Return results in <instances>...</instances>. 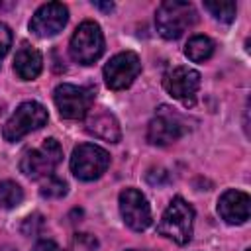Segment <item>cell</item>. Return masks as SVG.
Returning a JSON list of instances; mask_svg holds the SVG:
<instances>
[{"label": "cell", "mask_w": 251, "mask_h": 251, "mask_svg": "<svg viewBox=\"0 0 251 251\" xmlns=\"http://www.w3.org/2000/svg\"><path fill=\"white\" fill-rule=\"evenodd\" d=\"M194 24H196V10L190 2L165 0L157 8L155 25L165 39H178Z\"/></svg>", "instance_id": "6da1fadb"}, {"label": "cell", "mask_w": 251, "mask_h": 251, "mask_svg": "<svg viewBox=\"0 0 251 251\" xmlns=\"http://www.w3.org/2000/svg\"><path fill=\"white\" fill-rule=\"evenodd\" d=\"M192 224H194V208L184 198L176 196L163 212L157 229L163 237L178 245H184L192 237Z\"/></svg>", "instance_id": "7a4b0ae2"}, {"label": "cell", "mask_w": 251, "mask_h": 251, "mask_svg": "<svg viewBox=\"0 0 251 251\" xmlns=\"http://www.w3.org/2000/svg\"><path fill=\"white\" fill-rule=\"evenodd\" d=\"M61 159H63V149H61L59 141L49 137V139H43V143L39 147L24 153V157L20 161V171L27 178H33V180L47 178L55 173Z\"/></svg>", "instance_id": "3957f363"}, {"label": "cell", "mask_w": 251, "mask_h": 251, "mask_svg": "<svg viewBox=\"0 0 251 251\" xmlns=\"http://www.w3.org/2000/svg\"><path fill=\"white\" fill-rule=\"evenodd\" d=\"M49 120V114L45 110L43 104L39 102H24L16 108V112L8 118V122L2 127V135L6 141L14 143L20 141L24 135H27L29 131H35L39 127H43Z\"/></svg>", "instance_id": "277c9868"}, {"label": "cell", "mask_w": 251, "mask_h": 251, "mask_svg": "<svg viewBox=\"0 0 251 251\" xmlns=\"http://www.w3.org/2000/svg\"><path fill=\"white\" fill-rule=\"evenodd\" d=\"M69 53L80 65H92L98 61L104 53V33L100 25L92 20L82 22L71 37Z\"/></svg>", "instance_id": "5b68a950"}, {"label": "cell", "mask_w": 251, "mask_h": 251, "mask_svg": "<svg viewBox=\"0 0 251 251\" xmlns=\"http://www.w3.org/2000/svg\"><path fill=\"white\" fill-rule=\"evenodd\" d=\"M53 100H55V106H57L61 118H65V120H82V118H86V114L92 108L94 94L86 86H76V84L63 82L55 88Z\"/></svg>", "instance_id": "8992f818"}, {"label": "cell", "mask_w": 251, "mask_h": 251, "mask_svg": "<svg viewBox=\"0 0 251 251\" xmlns=\"http://www.w3.org/2000/svg\"><path fill=\"white\" fill-rule=\"evenodd\" d=\"M110 165V155L106 149L94 143H82L75 147L71 155V171L80 180L100 178Z\"/></svg>", "instance_id": "52a82bcc"}, {"label": "cell", "mask_w": 251, "mask_h": 251, "mask_svg": "<svg viewBox=\"0 0 251 251\" xmlns=\"http://www.w3.org/2000/svg\"><path fill=\"white\" fill-rule=\"evenodd\" d=\"M141 73V61L137 53L133 51H122L114 55L106 65H104V82L112 90H124L131 86V82L139 76Z\"/></svg>", "instance_id": "ba28073f"}, {"label": "cell", "mask_w": 251, "mask_h": 251, "mask_svg": "<svg viewBox=\"0 0 251 251\" xmlns=\"http://www.w3.org/2000/svg\"><path fill=\"white\" fill-rule=\"evenodd\" d=\"M163 86L173 98L184 106H192L200 90V73L190 67H175L163 76Z\"/></svg>", "instance_id": "9c48e42d"}, {"label": "cell", "mask_w": 251, "mask_h": 251, "mask_svg": "<svg viewBox=\"0 0 251 251\" xmlns=\"http://www.w3.org/2000/svg\"><path fill=\"white\" fill-rule=\"evenodd\" d=\"M120 214L127 227L143 231L151 226V208L145 194L137 188H124L120 192Z\"/></svg>", "instance_id": "30bf717a"}, {"label": "cell", "mask_w": 251, "mask_h": 251, "mask_svg": "<svg viewBox=\"0 0 251 251\" xmlns=\"http://www.w3.org/2000/svg\"><path fill=\"white\" fill-rule=\"evenodd\" d=\"M69 22V10L61 2H47L35 10L29 20V29L37 37H53L57 35Z\"/></svg>", "instance_id": "8fae6325"}, {"label": "cell", "mask_w": 251, "mask_h": 251, "mask_svg": "<svg viewBox=\"0 0 251 251\" xmlns=\"http://www.w3.org/2000/svg\"><path fill=\"white\" fill-rule=\"evenodd\" d=\"M182 133H184L182 120L165 106L157 112V116L149 122L147 127V139L153 145H171L176 139H180Z\"/></svg>", "instance_id": "7c38bea8"}, {"label": "cell", "mask_w": 251, "mask_h": 251, "mask_svg": "<svg viewBox=\"0 0 251 251\" xmlns=\"http://www.w3.org/2000/svg\"><path fill=\"white\" fill-rule=\"evenodd\" d=\"M249 208H251V198L247 192L241 190H233V188L226 190L218 200L220 216L231 226L245 224L249 220Z\"/></svg>", "instance_id": "4fadbf2b"}, {"label": "cell", "mask_w": 251, "mask_h": 251, "mask_svg": "<svg viewBox=\"0 0 251 251\" xmlns=\"http://www.w3.org/2000/svg\"><path fill=\"white\" fill-rule=\"evenodd\" d=\"M84 124H86V131L98 139L118 143L122 137V129H120L116 116L112 112H108L106 108H90Z\"/></svg>", "instance_id": "5bb4252c"}, {"label": "cell", "mask_w": 251, "mask_h": 251, "mask_svg": "<svg viewBox=\"0 0 251 251\" xmlns=\"http://www.w3.org/2000/svg\"><path fill=\"white\" fill-rule=\"evenodd\" d=\"M41 69H43V57H41V53L35 47L24 43L18 49L16 57H14V73L22 80H33V78L39 76Z\"/></svg>", "instance_id": "9a60e30c"}, {"label": "cell", "mask_w": 251, "mask_h": 251, "mask_svg": "<svg viewBox=\"0 0 251 251\" xmlns=\"http://www.w3.org/2000/svg\"><path fill=\"white\" fill-rule=\"evenodd\" d=\"M184 55L192 61V63H202L208 61L214 55V41L206 35H194L188 39L186 47H184Z\"/></svg>", "instance_id": "2e32d148"}, {"label": "cell", "mask_w": 251, "mask_h": 251, "mask_svg": "<svg viewBox=\"0 0 251 251\" xmlns=\"http://www.w3.org/2000/svg\"><path fill=\"white\" fill-rule=\"evenodd\" d=\"M24 200V190L14 180H2L0 182V208H16Z\"/></svg>", "instance_id": "e0dca14e"}, {"label": "cell", "mask_w": 251, "mask_h": 251, "mask_svg": "<svg viewBox=\"0 0 251 251\" xmlns=\"http://www.w3.org/2000/svg\"><path fill=\"white\" fill-rule=\"evenodd\" d=\"M204 8H206L216 20H220V22H224V24L233 22L235 12H237L235 2H224V0H220V2H204Z\"/></svg>", "instance_id": "ac0fdd59"}, {"label": "cell", "mask_w": 251, "mask_h": 251, "mask_svg": "<svg viewBox=\"0 0 251 251\" xmlns=\"http://www.w3.org/2000/svg\"><path fill=\"white\" fill-rule=\"evenodd\" d=\"M67 182L63 180V178H59V176H47V180H43L41 182V186H39V194L43 196V198H51V200H57V198H63L65 194H67Z\"/></svg>", "instance_id": "d6986e66"}, {"label": "cell", "mask_w": 251, "mask_h": 251, "mask_svg": "<svg viewBox=\"0 0 251 251\" xmlns=\"http://www.w3.org/2000/svg\"><path fill=\"white\" fill-rule=\"evenodd\" d=\"M67 251H98V241L90 233H75Z\"/></svg>", "instance_id": "ffe728a7"}, {"label": "cell", "mask_w": 251, "mask_h": 251, "mask_svg": "<svg viewBox=\"0 0 251 251\" xmlns=\"http://www.w3.org/2000/svg\"><path fill=\"white\" fill-rule=\"evenodd\" d=\"M10 45H12V29L0 22V65H2V59L10 51Z\"/></svg>", "instance_id": "44dd1931"}, {"label": "cell", "mask_w": 251, "mask_h": 251, "mask_svg": "<svg viewBox=\"0 0 251 251\" xmlns=\"http://www.w3.org/2000/svg\"><path fill=\"white\" fill-rule=\"evenodd\" d=\"M43 226V220H41V216H29V218H25V222H24V226H22V231L25 233V235H33V233H37V229Z\"/></svg>", "instance_id": "7402d4cb"}, {"label": "cell", "mask_w": 251, "mask_h": 251, "mask_svg": "<svg viewBox=\"0 0 251 251\" xmlns=\"http://www.w3.org/2000/svg\"><path fill=\"white\" fill-rule=\"evenodd\" d=\"M33 251H61V247L53 239H39L33 247Z\"/></svg>", "instance_id": "603a6c76"}, {"label": "cell", "mask_w": 251, "mask_h": 251, "mask_svg": "<svg viewBox=\"0 0 251 251\" xmlns=\"http://www.w3.org/2000/svg\"><path fill=\"white\" fill-rule=\"evenodd\" d=\"M94 6H96V8H100V10H104V12H112V10H114V4H112V2H108V4L94 2Z\"/></svg>", "instance_id": "cb8c5ba5"}, {"label": "cell", "mask_w": 251, "mask_h": 251, "mask_svg": "<svg viewBox=\"0 0 251 251\" xmlns=\"http://www.w3.org/2000/svg\"><path fill=\"white\" fill-rule=\"evenodd\" d=\"M127 251H137V249H127Z\"/></svg>", "instance_id": "d4e9b609"}, {"label": "cell", "mask_w": 251, "mask_h": 251, "mask_svg": "<svg viewBox=\"0 0 251 251\" xmlns=\"http://www.w3.org/2000/svg\"><path fill=\"white\" fill-rule=\"evenodd\" d=\"M245 251H249V249H245Z\"/></svg>", "instance_id": "484cf974"}]
</instances>
